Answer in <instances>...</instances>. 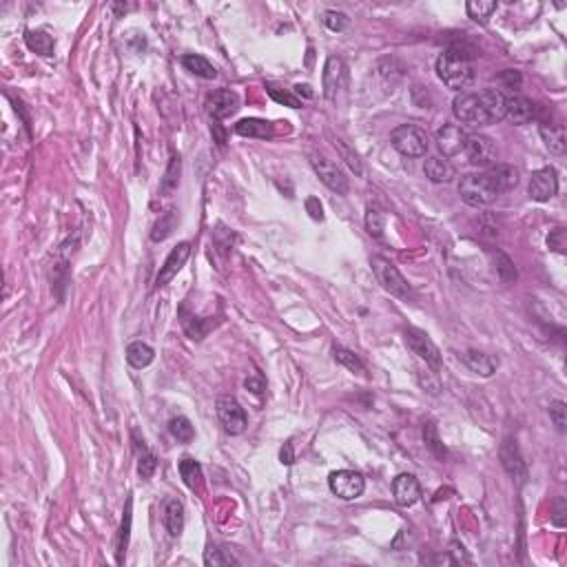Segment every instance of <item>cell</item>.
<instances>
[{
	"instance_id": "cell-1",
	"label": "cell",
	"mask_w": 567,
	"mask_h": 567,
	"mask_svg": "<svg viewBox=\"0 0 567 567\" xmlns=\"http://www.w3.org/2000/svg\"><path fill=\"white\" fill-rule=\"evenodd\" d=\"M505 102L508 96L499 89L463 91L452 100V113L466 127H490L505 118Z\"/></svg>"
},
{
	"instance_id": "cell-2",
	"label": "cell",
	"mask_w": 567,
	"mask_h": 567,
	"mask_svg": "<svg viewBox=\"0 0 567 567\" xmlns=\"http://www.w3.org/2000/svg\"><path fill=\"white\" fill-rule=\"evenodd\" d=\"M437 75L448 89L461 91L474 82V63L466 49L450 47L437 58Z\"/></svg>"
},
{
	"instance_id": "cell-3",
	"label": "cell",
	"mask_w": 567,
	"mask_h": 567,
	"mask_svg": "<svg viewBox=\"0 0 567 567\" xmlns=\"http://www.w3.org/2000/svg\"><path fill=\"white\" fill-rule=\"evenodd\" d=\"M501 193H503L501 187L487 168L477 175H463L461 182H459V195H461V200L470 206H477V208L497 202V197Z\"/></svg>"
},
{
	"instance_id": "cell-4",
	"label": "cell",
	"mask_w": 567,
	"mask_h": 567,
	"mask_svg": "<svg viewBox=\"0 0 567 567\" xmlns=\"http://www.w3.org/2000/svg\"><path fill=\"white\" fill-rule=\"evenodd\" d=\"M390 142L406 158H423L428 153V147H430V142H428V133L423 129H419L417 125H401V127L392 129Z\"/></svg>"
},
{
	"instance_id": "cell-5",
	"label": "cell",
	"mask_w": 567,
	"mask_h": 567,
	"mask_svg": "<svg viewBox=\"0 0 567 567\" xmlns=\"http://www.w3.org/2000/svg\"><path fill=\"white\" fill-rule=\"evenodd\" d=\"M370 266H373V273H375L377 282L381 284V288H384L386 293L399 297V299L410 297V284L406 282V278L399 273V268L390 262V259L377 255V257L370 259Z\"/></svg>"
},
{
	"instance_id": "cell-6",
	"label": "cell",
	"mask_w": 567,
	"mask_h": 567,
	"mask_svg": "<svg viewBox=\"0 0 567 567\" xmlns=\"http://www.w3.org/2000/svg\"><path fill=\"white\" fill-rule=\"evenodd\" d=\"M404 342H406V346L412 352H415L419 359L425 361V366H430L432 373H437V375L441 373V368H443L441 350L437 348V344L423 330H419V328H406L404 330Z\"/></svg>"
},
{
	"instance_id": "cell-7",
	"label": "cell",
	"mask_w": 567,
	"mask_h": 567,
	"mask_svg": "<svg viewBox=\"0 0 567 567\" xmlns=\"http://www.w3.org/2000/svg\"><path fill=\"white\" fill-rule=\"evenodd\" d=\"M328 487L335 497H339L344 501H355L363 494L366 481L355 470H337L328 477Z\"/></svg>"
},
{
	"instance_id": "cell-8",
	"label": "cell",
	"mask_w": 567,
	"mask_h": 567,
	"mask_svg": "<svg viewBox=\"0 0 567 567\" xmlns=\"http://www.w3.org/2000/svg\"><path fill=\"white\" fill-rule=\"evenodd\" d=\"M216 410H218V419H220L222 428L228 435H242L244 430H247L249 417L235 397H220L218 404H216Z\"/></svg>"
},
{
	"instance_id": "cell-9",
	"label": "cell",
	"mask_w": 567,
	"mask_h": 567,
	"mask_svg": "<svg viewBox=\"0 0 567 567\" xmlns=\"http://www.w3.org/2000/svg\"><path fill=\"white\" fill-rule=\"evenodd\" d=\"M463 153H466L468 162L474 166L490 168L492 164H497V147L487 135H479V133L468 135Z\"/></svg>"
},
{
	"instance_id": "cell-10",
	"label": "cell",
	"mask_w": 567,
	"mask_h": 567,
	"mask_svg": "<svg viewBox=\"0 0 567 567\" xmlns=\"http://www.w3.org/2000/svg\"><path fill=\"white\" fill-rule=\"evenodd\" d=\"M528 193L534 202H549L552 197L559 193V175L554 168L545 166V168H539V171H534L530 177Z\"/></svg>"
},
{
	"instance_id": "cell-11",
	"label": "cell",
	"mask_w": 567,
	"mask_h": 567,
	"mask_svg": "<svg viewBox=\"0 0 567 567\" xmlns=\"http://www.w3.org/2000/svg\"><path fill=\"white\" fill-rule=\"evenodd\" d=\"M311 164L315 168L317 177L324 182L330 191L339 193V195H346L348 193V177H346L344 168L339 164L332 162V160H326V158H319V156H315L311 160Z\"/></svg>"
},
{
	"instance_id": "cell-12",
	"label": "cell",
	"mask_w": 567,
	"mask_h": 567,
	"mask_svg": "<svg viewBox=\"0 0 567 567\" xmlns=\"http://www.w3.org/2000/svg\"><path fill=\"white\" fill-rule=\"evenodd\" d=\"M346 65L342 58L337 56H330L326 60V67H324V75H321V89H324V98L326 100H335L337 94L346 87Z\"/></svg>"
},
{
	"instance_id": "cell-13",
	"label": "cell",
	"mask_w": 567,
	"mask_h": 567,
	"mask_svg": "<svg viewBox=\"0 0 567 567\" xmlns=\"http://www.w3.org/2000/svg\"><path fill=\"white\" fill-rule=\"evenodd\" d=\"M468 142V133L461 125H443L437 131V147L443 153V158H454L463 153Z\"/></svg>"
},
{
	"instance_id": "cell-14",
	"label": "cell",
	"mask_w": 567,
	"mask_h": 567,
	"mask_svg": "<svg viewBox=\"0 0 567 567\" xmlns=\"http://www.w3.org/2000/svg\"><path fill=\"white\" fill-rule=\"evenodd\" d=\"M206 109L211 113L213 120H224L228 116H233L237 109H239V96L231 89H218L213 91L206 100Z\"/></svg>"
},
{
	"instance_id": "cell-15",
	"label": "cell",
	"mask_w": 567,
	"mask_h": 567,
	"mask_svg": "<svg viewBox=\"0 0 567 567\" xmlns=\"http://www.w3.org/2000/svg\"><path fill=\"white\" fill-rule=\"evenodd\" d=\"M191 257V244L189 242H180L177 247L168 253V257L164 259V264L158 273V278H156V286H166L168 282H171L175 275L182 270V266L187 264V259Z\"/></svg>"
},
{
	"instance_id": "cell-16",
	"label": "cell",
	"mask_w": 567,
	"mask_h": 567,
	"mask_svg": "<svg viewBox=\"0 0 567 567\" xmlns=\"http://www.w3.org/2000/svg\"><path fill=\"white\" fill-rule=\"evenodd\" d=\"M499 456H501V463L505 468V472L510 474L512 479L516 481H523L525 479V463H523V456L518 452V446L512 437H508L503 443H501V450H499Z\"/></svg>"
},
{
	"instance_id": "cell-17",
	"label": "cell",
	"mask_w": 567,
	"mask_h": 567,
	"mask_svg": "<svg viewBox=\"0 0 567 567\" xmlns=\"http://www.w3.org/2000/svg\"><path fill=\"white\" fill-rule=\"evenodd\" d=\"M392 494L401 508L415 505L421 499V485L415 474H399V477L392 481Z\"/></svg>"
},
{
	"instance_id": "cell-18",
	"label": "cell",
	"mask_w": 567,
	"mask_h": 567,
	"mask_svg": "<svg viewBox=\"0 0 567 567\" xmlns=\"http://www.w3.org/2000/svg\"><path fill=\"white\" fill-rule=\"evenodd\" d=\"M534 102L523 96H512L505 102V118H510L512 125H528L530 120H534Z\"/></svg>"
},
{
	"instance_id": "cell-19",
	"label": "cell",
	"mask_w": 567,
	"mask_h": 567,
	"mask_svg": "<svg viewBox=\"0 0 567 567\" xmlns=\"http://www.w3.org/2000/svg\"><path fill=\"white\" fill-rule=\"evenodd\" d=\"M235 133L242 137H255V140H270L275 135V129L270 122L259 118H244L235 125Z\"/></svg>"
},
{
	"instance_id": "cell-20",
	"label": "cell",
	"mask_w": 567,
	"mask_h": 567,
	"mask_svg": "<svg viewBox=\"0 0 567 567\" xmlns=\"http://www.w3.org/2000/svg\"><path fill=\"white\" fill-rule=\"evenodd\" d=\"M463 363L470 368L474 375H481V377H492L497 373V366L499 361L494 357L485 355V352H479V350H468L461 355Z\"/></svg>"
},
{
	"instance_id": "cell-21",
	"label": "cell",
	"mask_w": 567,
	"mask_h": 567,
	"mask_svg": "<svg viewBox=\"0 0 567 567\" xmlns=\"http://www.w3.org/2000/svg\"><path fill=\"white\" fill-rule=\"evenodd\" d=\"M164 528L171 536H180L184 532V521H187V514H184V505L177 499H168L164 503Z\"/></svg>"
},
{
	"instance_id": "cell-22",
	"label": "cell",
	"mask_w": 567,
	"mask_h": 567,
	"mask_svg": "<svg viewBox=\"0 0 567 567\" xmlns=\"http://www.w3.org/2000/svg\"><path fill=\"white\" fill-rule=\"evenodd\" d=\"M423 173L428 180H432L437 184H448L454 180L456 171H454V166L448 162V158H428L425 164H423Z\"/></svg>"
},
{
	"instance_id": "cell-23",
	"label": "cell",
	"mask_w": 567,
	"mask_h": 567,
	"mask_svg": "<svg viewBox=\"0 0 567 567\" xmlns=\"http://www.w3.org/2000/svg\"><path fill=\"white\" fill-rule=\"evenodd\" d=\"M213 326H216V321H213V319H202V317L189 315L187 309L182 306V328H184V332L189 335V339L202 342Z\"/></svg>"
},
{
	"instance_id": "cell-24",
	"label": "cell",
	"mask_w": 567,
	"mask_h": 567,
	"mask_svg": "<svg viewBox=\"0 0 567 567\" xmlns=\"http://www.w3.org/2000/svg\"><path fill=\"white\" fill-rule=\"evenodd\" d=\"M182 67L191 71L197 78H204V80H213L218 75V69L213 67L204 56H197V54H187L182 56Z\"/></svg>"
},
{
	"instance_id": "cell-25",
	"label": "cell",
	"mask_w": 567,
	"mask_h": 567,
	"mask_svg": "<svg viewBox=\"0 0 567 567\" xmlns=\"http://www.w3.org/2000/svg\"><path fill=\"white\" fill-rule=\"evenodd\" d=\"M25 42H27L29 49L44 56V58L54 56V38L47 32H42V29H27Z\"/></svg>"
},
{
	"instance_id": "cell-26",
	"label": "cell",
	"mask_w": 567,
	"mask_h": 567,
	"mask_svg": "<svg viewBox=\"0 0 567 567\" xmlns=\"http://www.w3.org/2000/svg\"><path fill=\"white\" fill-rule=\"evenodd\" d=\"M131 523H133V499H127L125 512H122V523L118 532V563L125 561L127 547H129V536H131Z\"/></svg>"
},
{
	"instance_id": "cell-27",
	"label": "cell",
	"mask_w": 567,
	"mask_h": 567,
	"mask_svg": "<svg viewBox=\"0 0 567 567\" xmlns=\"http://www.w3.org/2000/svg\"><path fill=\"white\" fill-rule=\"evenodd\" d=\"M539 133H541V137H543L545 147H547L552 153H556V156L565 153L567 135H565V129H563V127H554V125H547V122H543V125L539 127Z\"/></svg>"
},
{
	"instance_id": "cell-28",
	"label": "cell",
	"mask_w": 567,
	"mask_h": 567,
	"mask_svg": "<svg viewBox=\"0 0 567 567\" xmlns=\"http://www.w3.org/2000/svg\"><path fill=\"white\" fill-rule=\"evenodd\" d=\"M153 359H156V350H153L149 344H144V342L129 344V348H127V361H129V366L137 368V370H142V368H147V366L153 363Z\"/></svg>"
},
{
	"instance_id": "cell-29",
	"label": "cell",
	"mask_w": 567,
	"mask_h": 567,
	"mask_svg": "<svg viewBox=\"0 0 567 567\" xmlns=\"http://www.w3.org/2000/svg\"><path fill=\"white\" fill-rule=\"evenodd\" d=\"M180 171H182V160L180 156H171V160H168V166H166V173L160 182V195L162 197H168L175 189H177V184H180Z\"/></svg>"
},
{
	"instance_id": "cell-30",
	"label": "cell",
	"mask_w": 567,
	"mask_h": 567,
	"mask_svg": "<svg viewBox=\"0 0 567 567\" xmlns=\"http://www.w3.org/2000/svg\"><path fill=\"white\" fill-rule=\"evenodd\" d=\"M487 171L494 175V180H497V184L501 187L503 193L514 189L516 184H518V168L512 166V164H492V166L487 168Z\"/></svg>"
},
{
	"instance_id": "cell-31",
	"label": "cell",
	"mask_w": 567,
	"mask_h": 567,
	"mask_svg": "<svg viewBox=\"0 0 567 567\" xmlns=\"http://www.w3.org/2000/svg\"><path fill=\"white\" fill-rule=\"evenodd\" d=\"M177 226V211H166L158 218V222L153 224V231H151V239L153 242H164L166 237H171V233L175 231Z\"/></svg>"
},
{
	"instance_id": "cell-32",
	"label": "cell",
	"mask_w": 567,
	"mask_h": 567,
	"mask_svg": "<svg viewBox=\"0 0 567 567\" xmlns=\"http://www.w3.org/2000/svg\"><path fill=\"white\" fill-rule=\"evenodd\" d=\"M204 565L208 567H226V565H239V559L228 547L211 545L204 552Z\"/></svg>"
},
{
	"instance_id": "cell-33",
	"label": "cell",
	"mask_w": 567,
	"mask_h": 567,
	"mask_svg": "<svg viewBox=\"0 0 567 567\" xmlns=\"http://www.w3.org/2000/svg\"><path fill=\"white\" fill-rule=\"evenodd\" d=\"M177 468H180V474H182L184 483H187V487L197 490L202 485V468H200V463L195 461V459L184 456Z\"/></svg>"
},
{
	"instance_id": "cell-34",
	"label": "cell",
	"mask_w": 567,
	"mask_h": 567,
	"mask_svg": "<svg viewBox=\"0 0 567 567\" xmlns=\"http://www.w3.org/2000/svg\"><path fill=\"white\" fill-rule=\"evenodd\" d=\"M466 11L474 23L485 25L487 18L497 11V3L494 0H470V3L466 5Z\"/></svg>"
},
{
	"instance_id": "cell-35",
	"label": "cell",
	"mask_w": 567,
	"mask_h": 567,
	"mask_svg": "<svg viewBox=\"0 0 567 567\" xmlns=\"http://www.w3.org/2000/svg\"><path fill=\"white\" fill-rule=\"evenodd\" d=\"M332 357H335V361H337V363L346 366L350 373H357V375H363V373H366V366H363V361H361V359L355 355V352H352V350H348V348L335 346V348H332Z\"/></svg>"
},
{
	"instance_id": "cell-36",
	"label": "cell",
	"mask_w": 567,
	"mask_h": 567,
	"mask_svg": "<svg viewBox=\"0 0 567 567\" xmlns=\"http://www.w3.org/2000/svg\"><path fill=\"white\" fill-rule=\"evenodd\" d=\"M492 259H494V268H497V275L503 284H512L516 282V268H514V262L512 259L501 253V251H492Z\"/></svg>"
},
{
	"instance_id": "cell-37",
	"label": "cell",
	"mask_w": 567,
	"mask_h": 567,
	"mask_svg": "<svg viewBox=\"0 0 567 567\" xmlns=\"http://www.w3.org/2000/svg\"><path fill=\"white\" fill-rule=\"evenodd\" d=\"M168 432H171L173 439H177L180 443H191L193 437H195V430H193V425L187 417H173L171 421H168Z\"/></svg>"
},
{
	"instance_id": "cell-38",
	"label": "cell",
	"mask_w": 567,
	"mask_h": 567,
	"mask_svg": "<svg viewBox=\"0 0 567 567\" xmlns=\"http://www.w3.org/2000/svg\"><path fill=\"white\" fill-rule=\"evenodd\" d=\"M366 231L368 235L373 237H381L384 235V213L375 206H368L366 208Z\"/></svg>"
},
{
	"instance_id": "cell-39",
	"label": "cell",
	"mask_w": 567,
	"mask_h": 567,
	"mask_svg": "<svg viewBox=\"0 0 567 567\" xmlns=\"http://www.w3.org/2000/svg\"><path fill=\"white\" fill-rule=\"evenodd\" d=\"M266 94L278 102V104H286L290 109H299L301 106V98H297L295 94H290V91H284V89H278L273 85H266Z\"/></svg>"
},
{
	"instance_id": "cell-40",
	"label": "cell",
	"mask_w": 567,
	"mask_h": 567,
	"mask_svg": "<svg viewBox=\"0 0 567 567\" xmlns=\"http://www.w3.org/2000/svg\"><path fill=\"white\" fill-rule=\"evenodd\" d=\"M423 441H425V446L435 452V456H439V459L446 456V446L441 443L435 423H425V428H423Z\"/></svg>"
},
{
	"instance_id": "cell-41",
	"label": "cell",
	"mask_w": 567,
	"mask_h": 567,
	"mask_svg": "<svg viewBox=\"0 0 567 567\" xmlns=\"http://www.w3.org/2000/svg\"><path fill=\"white\" fill-rule=\"evenodd\" d=\"M156 468H158V459L153 452L147 450V446L142 448L140 452V459H137V474H140L142 479H151L153 474H156Z\"/></svg>"
},
{
	"instance_id": "cell-42",
	"label": "cell",
	"mask_w": 567,
	"mask_h": 567,
	"mask_svg": "<svg viewBox=\"0 0 567 567\" xmlns=\"http://www.w3.org/2000/svg\"><path fill=\"white\" fill-rule=\"evenodd\" d=\"M549 419L552 423L556 425V430L559 432H565V425H567V406L565 401H552L549 404Z\"/></svg>"
},
{
	"instance_id": "cell-43",
	"label": "cell",
	"mask_w": 567,
	"mask_h": 567,
	"mask_svg": "<svg viewBox=\"0 0 567 567\" xmlns=\"http://www.w3.org/2000/svg\"><path fill=\"white\" fill-rule=\"evenodd\" d=\"M547 249L554 251V253H561V255L565 253V249H567V233H565L563 226L554 228V231H549V235H547Z\"/></svg>"
},
{
	"instance_id": "cell-44",
	"label": "cell",
	"mask_w": 567,
	"mask_h": 567,
	"mask_svg": "<svg viewBox=\"0 0 567 567\" xmlns=\"http://www.w3.org/2000/svg\"><path fill=\"white\" fill-rule=\"evenodd\" d=\"M324 25L330 29V32H344V29L350 25L348 16L342 11H326L324 13Z\"/></svg>"
},
{
	"instance_id": "cell-45",
	"label": "cell",
	"mask_w": 567,
	"mask_h": 567,
	"mask_svg": "<svg viewBox=\"0 0 567 567\" xmlns=\"http://www.w3.org/2000/svg\"><path fill=\"white\" fill-rule=\"evenodd\" d=\"M335 147H337V149H339V153H342V158L346 160V164H348V166L352 168V171H355L357 175H361V171H363V168H361V160H359V156H357V153H352V151H350V149H348V147H346V144L342 142V140H337V142H335Z\"/></svg>"
},
{
	"instance_id": "cell-46",
	"label": "cell",
	"mask_w": 567,
	"mask_h": 567,
	"mask_svg": "<svg viewBox=\"0 0 567 567\" xmlns=\"http://www.w3.org/2000/svg\"><path fill=\"white\" fill-rule=\"evenodd\" d=\"M552 523H554L556 528H565L567 523V503L563 497H559L554 501V514H552Z\"/></svg>"
},
{
	"instance_id": "cell-47",
	"label": "cell",
	"mask_w": 567,
	"mask_h": 567,
	"mask_svg": "<svg viewBox=\"0 0 567 567\" xmlns=\"http://www.w3.org/2000/svg\"><path fill=\"white\" fill-rule=\"evenodd\" d=\"M448 554L452 559L454 565H461V563H470V556L466 554V547L459 543V541H452L450 547H448Z\"/></svg>"
},
{
	"instance_id": "cell-48",
	"label": "cell",
	"mask_w": 567,
	"mask_h": 567,
	"mask_svg": "<svg viewBox=\"0 0 567 567\" xmlns=\"http://www.w3.org/2000/svg\"><path fill=\"white\" fill-rule=\"evenodd\" d=\"M306 211H309V216L315 222L324 220V206H321V202L317 200V197H309V200H306Z\"/></svg>"
},
{
	"instance_id": "cell-49",
	"label": "cell",
	"mask_w": 567,
	"mask_h": 567,
	"mask_svg": "<svg viewBox=\"0 0 567 567\" xmlns=\"http://www.w3.org/2000/svg\"><path fill=\"white\" fill-rule=\"evenodd\" d=\"M244 388H249L251 392L255 394H262L266 390V384H264V379L259 377V375H253V377H247L244 379Z\"/></svg>"
},
{
	"instance_id": "cell-50",
	"label": "cell",
	"mask_w": 567,
	"mask_h": 567,
	"mask_svg": "<svg viewBox=\"0 0 567 567\" xmlns=\"http://www.w3.org/2000/svg\"><path fill=\"white\" fill-rule=\"evenodd\" d=\"M280 461L284 466H293L295 463V450H293V441H286L284 448L280 450Z\"/></svg>"
},
{
	"instance_id": "cell-51",
	"label": "cell",
	"mask_w": 567,
	"mask_h": 567,
	"mask_svg": "<svg viewBox=\"0 0 567 567\" xmlns=\"http://www.w3.org/2000/svg\"><path fill=\"white\" fill-rule=\"evenodd\" d=\"M501 80L505 82V87H508V89H514V87L521 85V73L514 71V69H505V71L501 73Z\"/></svg>"
},
{
	"instance_id": "cell-52",
	"label": "cell",
	"mask_w": 567,
	"mask_h": 567,
	"mask_svg": "<svg viewBox=\"0 0 567 567\" xmlns=\"http://www.w3.org/2000/svg\"><path fill=\"white\" fill-rule=\"evenodd\" d=\"M211 131H213V135H216V142H218V147H224V144H226V135H224V131H222V127H220V122H218V120L213 122Z\"/></svg>"
},
{
	"instance_id": "cell-53",
	"label": "cell",
	"mask_w": 567,
	"mask_h": 567,
	"mask_svg": "<svg viewBox=\"0 0 567 567\" xmlns=\"http://www.w3.org/2000/svg\"><path fill=\"white\" fill-rule=\"evenodd\" d=\"M295 94H297V98H299L301 94H304L306 98H313V91H311V87H309V85H304V87H301V85H297V87H295Z\"/></svg>"
}]
</instances>
